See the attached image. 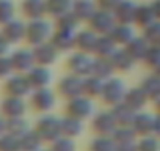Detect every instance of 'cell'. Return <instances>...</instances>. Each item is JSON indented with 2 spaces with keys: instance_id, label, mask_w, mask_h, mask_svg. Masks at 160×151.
Here are the masks:
<instances>
[{
  "instance_id": "cell-11",
  "label": "cell",
  "mask_w": 160,
  "mask_h": 151,
  "mask_svg": "<svg viewBox=\"0 0 160 151\" xmlns=\"http://www.w3.org/2000/svg\"><path fill=\"white\" fill-rule=\"evenodd\" d=\"M155 18L154 11H152V5H140L137 7V11H135V22H138L140 25H149L152 24V19Z\"/></svg>"
},
{
  "instance_id": "cell-17",
  "label": "cell",
  "mask_w": 160,
  "mask_h": 151,
  "mask_svg": "<svg viewBox=\"0 0 160 151\" xmlns=\"http://www.w3.org/2000/svg\"><path fill=\"white\" fill-rule=\"evenodd\" d=\"M19 143H21V149L33 151L38 146V135H35V134H22L19 137Z\"/></svg>"
},
{
  "instance_id": "cell-16",
  "label": "cell",
  "mask_w": 160,
  "mask_h": 151,
  "mask_svg": "<svg viewBox=\"0 0 160 151\" xmlns=\"http://www.w3.org/2000/svg\"><path fill=\"white\" fill-rule=\"evenodd\" d=\"M14 5L11 0H0V24H7L13 19Z\"/></svg>"
},
{
  "instance_id": "cell-15",
  "label": "cell",
  "mask_w": 160,
  "mask_h": 151,
  "mask_svg": "<svg viewBox=\"0 0 160 151\" xmlns=\"http://www.w3.org/2000/svg\"><path fill=\"white\" fill-rule=\"evenodd\" d=\"M33 104L35 107H38L39 110H46L52 106V95L47 90H39L35 96H33Z\"/></svg>"
},
{
  "instance_id": "cell-28",
  "label": "cell",
  "mask_w": 160,
  "mask_h": 151,
  "mask_svg": "<svg viewBox=\"0 0 160 151\" xmlns=\"http://www.w3.org/2000/svg\"><path fill=\"white\" fill-rule=\"evenodd\" d=\"M5 126H7V124L3 123V120H2V118H0V134H2V131L5 129Z\"/></svg>"
},
{
  "instance_id": "cell-4",
  "label": "cell",
  "mask_w": 160,
  "mask_h": 151,
  "mask_svg": "<svg viewBox=\"0 0 160 151\" xmlns=\"http://www.w3.org/2000/svg\"><path fill=\"white\" fill-rule=\"evenodd\" d=\"M113 11H115V16L118 21H121L122 24H129L130 21H135L137 7L132 2H129V0H122Z\"/></svg>"
},
{
  "instance_id": "cell-7",
  "label": "cell",
  "mask_w": 160,
  "mask_h": 151,
  "mask_svg": "<svg viewBox=\"0 0 160 151\" xmlns=\"http://www.w3.org/2000/svg\"><path fill=\"white\" fill-rule=\"evenodd\" d=\"M91 22H93L94 29L102 30V32L113 29V18H112L110 11H107V10H101V11L94 13L91 16Z\"/></svg>"
},
{
  "instance_id": "cell-3",
  "label": "cell",
  "mask_w": 160,
  "mask_h": 151,
  "mask_svg": "<svg viewBox=\"0 0 160 151\" xmlns=\"http://www.w3.org/2000/svg\"><path fill=\"white\" fill-rule=\"evenodd\" d=\"M22 11L30 19H39L46 11V0H24L22 2Z\"/></svg>"
},
{
  "instance_id": "cell-12",
  "label": "cell",
  "mask_w": 160,
  "mask_h": 151,
  "mask_svg": "<svg viewBox=\"0 0 160 151\" xmlns=\"http://www.w3.org/2000/svg\"><path fill=\"white\" fill-rule=\"evenodd\" d=\"M28 82H30V85H33V87L42 88V87L49 82V72H47L46 69H42V68H36V69H33V71L30 72Z\"/></svg>"
},
{
  "instance_id": "cell-24",
  "label": "cell",
  "mask_w": 160,
  "mask_h": 151,
  "mask_svg": "<svg viewBox=\"0 0 160 151\" xmlns=\"http://www.w3.org/2000/svg\"><path fill=\"white\" fill-rule=\"evenodd\" d=\"M141 151H157V143L154 140H144L140 146Z\"/></svg>"
},
{
  "instance_id": "cell-10",
  "label": "cell",
  "mask_w": 160,
  "mask_h": 151,
  "mask_svg": "<svg viewBox=\"0 0 160 151\" xmlns=\"http://www.w3.org/2000/svg\"><path fill=\"white\" fill-rule=\"evenodd\" d=\"M35 57L27 52V50H18L13 57H11V61H13V66L19 71H24V69H28L33 63Z\"/></svg>"
},
{
  "instance_id": "cell-2",
  "label": "cell",
  "mask_w": 160,
  "mask_h": 151,
  "mask_svg": "<svg viewBox=\"0 0 160 151\" xmlns=\"http://www.w3.org/2000/svg\"><path fill=\"white\" fill-rule=\"evenodd\" d=\"M24 110H25V106L19 96H10V98L3 99V102H2V113L10 118L21 117L24 113Z\"/></svg>"
},
{
  "instance_id": "cell-25",
  "label": "cell",
  "mask_w": 160,
  "mask_h": 151,
  "mask_svg": "<svg viewBox=\"0 0 160 151\" xmlns=\"http://www.w3.org/2000/svg\"><path fill=\"white\" fill-rule=\"evenodd\" d=\"M8 44H10V41L3 36V33H0V55H3V54L7 52Z\"/></svg>"
},
{
  "instance_id": "cell-27",
  "label": "cell",
  "mask_w": 160,
  "mask_h": 151,
  "mask_svg": "<svg viewBox=\"0 0 160 151\" xmlns=\"http://www.w3.org/2000/svg\"><path fill=\"white\" fill-rule=\"evenodd\" d=\"M152 11H154L155 18L160 19V0H155V2L152 3Z\"/></svg>"
},
{
  "instance_id": "cell-22",
  "label": "cell",
  "mask_w": 160,
  "mask_h": 151,
  "mask_svg": "<svg viewBox=\"0 0 160 151\" xmlns=\"http://www.w3.org/2000/svg\"><path fill=\"white\" fill-rule=\"evenodd\" d=\"M122 0H98V3L101 5V10H107V11H113Z\"/></svg>"
},
{
  "instance_id": "cell-8",
  "label": "cell",
  "mask_w": 160,
  "mask_h": 151,
  "mask_svg": "<svg viewBox=\"0 0 160 151\" xmlns=\"http://www.w3.org/2000/svg\"><path fill=\"white\" fill-rule=\"evenodd\" d=\"M72 14L77 19H87L94 14V7L90 0H77L72 5Z\"/></svg>"
},
{
  "instance_id": "cell-26",
  "label": "cell",
  "mask_w": 160,
  "mask_h": 151,
  "mask_svg": "<svg viewBox=\"0 0 160 151\" xmlns=\"http://www.w3.org/2000/svg\"><path fill=\"white\" fill-rule=\"evenodd\" d=\"M69 146H71V143L66 142V140H63V142H58L57 143V146L53 148V151H66V148H69Z\"/></svg>"
},
{
  "instance_id": "cell-20",
  "label": "cell",
  "mask_w": 160,
  "mask_h": 151,
  "mask_svg": "<svg viewBox=\"0 0 160 151\" xmlns=\"http://www.w3.org/2000/svg\"><path fill=\"white\" fill-rule=\"evenodd\" d=\"M113 36L115 38H118L119 41H127L129 38H132V32H130V29L126 25V24H121L119 27H116L115 30H113Z\"/></svg>"
},
{
  "instance_id": "cell-18",
  "label": "cell",
  "mask_w": 160,
  "mask_h": 151,
  "mask_svg": "<svg viewBox=\"0 0 160 151\" xmlns=\"http://www.w3.org/2000/svg\"><path fill=\"white\" fill-rule=\"evenodd\" d=\"M52 126H55V121L52 118H46V120L39 121V128H38L39 137H53L55 135V131H58V128L53 129Z\"/></svg>"
},
{
  "instance_id": "cell-1",
  "label": "cell",
  "mask_w": 160,
  "mask_h": 151,
  "mask_svg": "<svg viewBox=\"0 0 160 151\" xmlns=\"http://www.w3.org/2000/svg\"><path fill=\"white\" fill-rule=\"evenodd\" d=\"M49 35V25L44 21L33 19L27 27H25V36L30 43L33 44H41Z\"/></svg>"
},
{
  "instance_id": "cell-23",
  "label": "cell",
  "mask_w": 160,
  "mask_h": 151,
  "mask_svg": "<svg viewBox=\"0 0 160 151\" xmlns=\"http://www.w3.org/2000/svg\"><path fill=\"white\" fill-rule=\"evenodd\" d=\"M148 36L154 39H160V24H149L148 25Z\"/></svg>"
},
{
  "instance_id": "cell-19",
  "label": "cell",
  "mask_w": 160,
  "mask_h": 151,
  "mask_svg": "<svg viewBox=\"0 0 160 151\" xmlns=\"http://www.w3.org/2000/svg\"><path fill=\"white\" fill-rule=\"evenodd\" d=\"M90 109H91V106H90L87 101H82V99H75V101L71 104V110H72L75 115H78V117L88 115ZM74 113H72V115H74Z\"/></svg>"
},
{
  "instance_id": "cell-13",
  "label": "cell",
  "mask_w": 160,
  "mask_h": 151,
  "mask_svg": "<svg viewBox=\"0 0 160 151\" xmlns=\"http://www.w3.org/2000/svg\"><path fill=\"white\" fill-rule=\"evenodd\" d=\"M33 57H35V60H36L38 63L46 65V63H50V61L55 58V50H53V47H50V46H39V47L35 50Z\"/></svg>"
},
{
  "instance_id": "cell-5",
  "label": "cell",
  "mask_w": 160,
  "mask_h": 151,
  "mask_svg": "<svg viewBox=\"0 0 160 151\" xmlns=\"http://www.w3.org/2000/svg\"><path fill=\"white\" fill-rule=\"evenodd\" d=\"M2 33H3V36H5L10 43H16V41H19L22 36H25V27H24L22 22L11 19L10 22L5 24Z\"/></svg>"
},
{
  "instance_id": "cell-6",
  "label": "cell",
  "mask_w": 160,
  "mask_h": 151,
  "mask_svg": "<svg viewBox=\"0 0 160 151\" xmlns=\"http://www.w3.org/2000/svg\"><path fill=\"white\" fill-rule=\"evenodd\" d=\"M28 88H30V82H28V79H24V77H11L10 81H8V84H7V90H8V93L11 95V96H22V95H25L27 91H28Z\"/></svg>"
},
{
  "instance_id": "cell-9",
  "label": "cell",
  "mask_w": 160,
  "mask_h": 151,
  "mask_svg": "<svg viewBox=\"0 0 160 151\" xmlns=\"http://www.w3.org/2000/svg\"><path fill=\"white\" fill-rule=\"evenodd\" d=\"M46 8L50 14L63 16L69 10H72V3L71 0H46Z\"/></svg>"
},
{
  "instance_id": "cell-21",
  "label": "cell",
  "mask_w": 160,
  "mask_h": 151,
  "mask_svg": "<svg viewBox=\"0 0 160 151\" xmlns=\"http://www.w3.org/2000/svg\"><path fill=\"white\" fill-rule=\"evenodd\" d=\"M13 68H14V66H13L11 58H5V57L0 55V77H5V76H8Z\"/></svg>"
},
{
  "instance_id": "cell-14",
  "label": "cell",
  "mask_w": 160,
  "mask_h": 151,
  "mask_svg": "<svg viewBox=\"0 0 160 151\" xmlns=\"http://www.w3.org/2000/svg\"><path fill=\"white\" fill-rule=\"evenodd\" d=\"M21 143L18 135H2L0 137V151H19Z\"/></svg>"
}]
</instances>
